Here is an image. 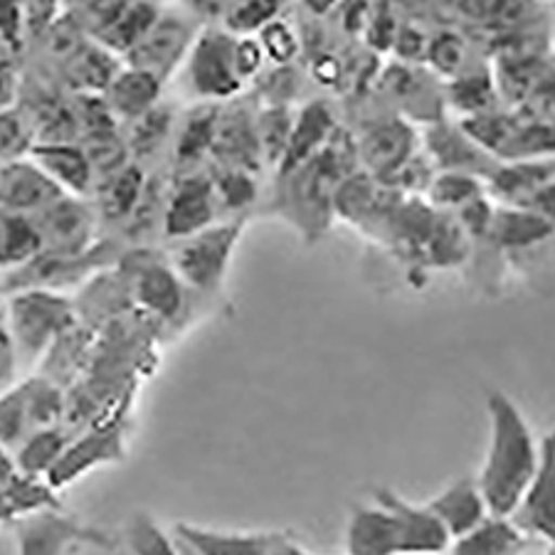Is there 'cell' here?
Returning a JSON list of instances; mask_svg holds the SVG:
<instances>
[{
	"mask_svg": "<svg viewBox=\"0 0 555 555\" xmlns=\"http://www.w3.org/2000/svg\"><path fill=\"white\" fill-rule=\"evenodd\" d=\"M124 65L119 55L106 50L94 38H87L72 55L62 62L60 72L72 94H104L116 72Z\"/></svg>",
	"mask_w": 555,
	"mask_h": 555,
	"instance_id": "cell-24",
	"label": "cell"
},
{
	"mask_svg": "<svg viewBox=\"0 0 555 555\" xmlns=\"http://www.w3.org/2000/svg\"><path fill=\"white\" fill-rule=\"evenodd\" d=\"M44 253L85 255L100 245V212L94 203L77 195H60L55 203L35 215Z\"/></svg>",
	"mask_w": 555,
	"mask_h": 555,
	"instance_id": "cell-8",
	"label": "cell"
},
{
	"mask_svg": "<svg viewBox=\"0 0 555 555\" xmlns=\"http://www.w3.org/2000/svg\"><path fill=\"white\" fill-rule=\"evenodd\" d=\"M427 193H429V201H433L437 208L460 210L462 205H467L469 201L485 195L487 188H485V183H481V178L474 173L440 171V173H435L433 183H429V188H427Z\"/></svg>",
	"mask_w": 555,
	"mask_h": 555,
	"instance_id": "cell-40",
	"label": "cell"
},
{
	"mask_svg": "<svg viewBox=\"0 0 555 555\" xmlns=\"http://www.w3.org/2000/svg\"><path fill=\"white\" fill-rule=\"evenodd\" d=\"M526 543L528 535L512 516H489L469 533L454 539L447 555H521Z\"/></svg>",
	"mask_w": 555,
	"mask_h": 555,
	"instance_id": "cell-29",
	"label": "cell"
},
{
	"mask_svg": "<svg viewBox=\"0 0 555 555\" xmlns=\"http://www.w3.org/2000/svg\"><path fill=\"white\" fill-rule=\"evenodd\" d=\"M212 156L218 158L220 168H240V171L253 173L255 166H259V160H262L255 116L245 109L220 112Z\"/></svg>",
	"mask_w": 555,
	"mask_h": 555,
	"instance_id": "cell-25",
	"label": "cell"
},
{
	"mask_svg": "<svg viewBox=\"0 0 555 555\" xmlns=\"http://www.w3.org/2000/svg\"><path fill=\"white\" fill-rule=\"evenodd\" d=\"M220 106L201 102L188 109L176 124V164L193 168L203 156L212 154L215 137H218Z\"/></svg>",
	"mask_w": 555,
	"mask_h": 555,
	"instance_id": "cell-28",
	"label": "cell"
},
{
	"mask_svg": "<svg viewBox=\"0 0 555 555\" xmlns=\"http://www.w3.org/2000/svg\"><path fill=\"white\" fill-rule=\"evenodd\" d=\"M494 210L496 208L491 205L489 195L485 193L456 210V222H460V228L472 237H485V235L489 237L491 220H494Z\"/></svg>",
	"mask_w": 555,
	"mask_h": 555,
	"instance_id": "cell-49",
	"label": "cell"
},
{
	"mask_svg": "<svg viewBox=\"0 0 555 555\" xmlns=\"http://www.w3.org/2000/svg\"><path fill=\"white\" fill-rule=\"evenodd\" d=\"M307 555H313V553H309V551H307Z\"/></svg>",
	"mask_w": 555,
	"mask_h": 555,
	"instance_id": "cell-62",
	"label": "cell"
},
{
	"mask_svg": "<svg viewBox=\"0 0 555 555\" xmlns=\"http://www.w3.org/2000/svg\"><path fill=\"white\" fill-rule=\"evenodd\" d=\"M212 185L218 193L220 210H245L257 195L253 173L240 171V168H220V173L212 176Z\"/></svg>",
	"mask_w": 555,
	"mask_h": 555,
	"instance_id": "cell-45",
	"label": "cell"
},
{
	"mask_svg": "<svg viewBox=\"0 0 555 555\" xmlns=\"http://www.w3.org/2000/svg\"><path fill=\"white\" fill-rule=\"evenodd\" d=\"M121 555H181V541L173 528H166L149 512L127 516L119 535Z\"/></svg>",
	"mask_w": 555,
	"mask_h": 555,
	"instance_id": "cell-35",
	"label": "cell"
},
{
	"mask_svg": "<svg viewBox=\"0 0 555 555\" xmlns=\"http://www.w3.org/2000/svg\"><path fill=\"white\" fill-rule=\"evenodd\" d=\"M65 417V396L50 378L17 380L0 392V447L15 452L33 433L60 425Z\"/></svg>",
	"mask_w": 555,
	"mask_h": 555,
	"instance_id": "cell-4",
	"label": "cell"
},
{
	"mask_svg": "<svg viewBox=\"0 0 555 555\" xmlns=\"http://www.w3.org/2000/svg\"><path fill=\"white\" fill-rule=\"evenodd\" d=\"M121 454V437L109 429H92L82 437H72L65 454L60 456L55 469L48 474V485L62 489L72 481L85 477L100 464L116 460Z\"/></svg>",
	"mask_w": 555,
	"mask_h": 555,
	"instance_id": "cell-22",
	"label": "cell"
},
{
	"mask_svg": "<svg viewBox=\"0 0 555 555\" xmlns=\"http://www.w3.org/2000/svg\"><path fill=\"white\" fill-rule=\"evenodd\" d=\"M166 82L158 79L156 75H151L146 69L131 67L124 62L116 72L109 87L104 89V102L109 106V112L114 114V119L124 124L137 121L139 116L154 109V106L160 102V94H164Z\"/></svg>",
	"mask_w": 555,
	"mask_h": 555,
	"instance_id": "cell-17",
	"label": "cell"
},
{
	"mask_svg": "<svg viewBox=\"0 0 555 555\" xmlns=\"http://www.w3.org/2000/svg\"><path fill=\"white\" fill-rule=\"evenodd\" d=\"M72 442V435L67 433L65 425H52L33 433L17 450L13 452L17 467L28 477H38L48 481V474L55 469L60 456Z\"/></svg>",
	"mask_w": 555,
	"mask_h": 555,
	"instance_id": "cell-37",
	"label": "cell"
},
{
	"mask_svg": "<svg viewBox=\"0 0 555 555\" xmlns=\"http://www.w3.org/2000/svg\"><path fill=\"white\" fill-rule=\"evenodd\" d=\"M375 8V0H341L338 13H341L344 28L348 33H358L369 25V17Z\"/></svg>",
	"mask_w": 555,
	"mask_h": 555,
	"instance_id": "cell-53",
	"label": "cell"
},
{
	"mask_svg": "<svg viewBox=\"0 0 555 555\" xmlns=\"http://www.w3.org/2000/svg\"><path fill=\"white\" fill-rule=\"evenodd\" d=\"M402 555H447V553H402Z\"/></svg>",
	"mask_w": 555,
	"mask_h": 555,
	"instance_id": "cell-61",
	"label": "cell"
},
{
	"mask_svg": "<svg viewBox=\"0 0 555 555\" xmlns=\"http://www.w3.org/2000/svg\"><path fill=\"white\" fill-rule=\"evenodd\" d=\"M512 518L528 539H555V425L541 437L533 481Z\"/></svg>",
	"mask_w": 555,
	"mask_h": 555,
	"instance_id": "cell-10",
	"label": "cell"
},
{
	"mask_svg": "<svg viewBox=\"0 0 555 555\" xmlns=\"http://www.w3.org/2000/svg\"><path fill=\"white\" fill-rule=\"evenodd\" d=\"M514 124L516 112L508 114L501 109H491L477 116H467V119H460V127L464 129V133H467V137L491 158H499L501 151H504L506 141L512 139L514 133Z\"/></svg>",
	"mask_w": 555,
	"mask_h": 555,
	"instance_id": "cell-39",
	"label": "cell"
},
{
	"mask_svg": "<svg viewBox=\"0 0 555 555\" xmlns=\"http://www.w3.org/2000/svg\"><path fill=\"white\" fill-rule=\"evenodd\" d=\"M551 28H553V42H555V0L551 5Z\"/></svg>",
	"mask_w": 555,
	"mask_h": 555,
	"instance_id": "cell-59",
	"label": "cell"
},
{
	"mask_svg": "<svg viewBox=\"0 0 555 555\" xmlns=\"http://www.w3.org/2000/svg\"><path fill=\"white\" fill-rule=\"evenodd\" d=\"M178 541H181V539H178ZM181 555H198V553H195L193 548H188V545L181 541Z\"/></svg>",
	"mask_w": 555,
	"mask_h": 555,
	"instance_id": "cell-60",
	"label": "cell"
},
{
	"mask_svg": "<svg viewBox=\"0 0 555 555\" xmlns=\"http://www.w3.org/2000/svg\"><path fill=\"white\" fill-rule=\"evenodd\" d=\"M336 133V116L328 102L317 100L301 106L299 114H294L289 143L280 160V173L289 176L297 171L299 166L307 164L309 158L319 154L326 146L328 139Z\"/></svg>",
	"mask_w": 555,
	"mask_h": 555,
	"instance_id": "cell-18",
	"label": "cell"
},
{
	"mask_svg": "<svg viewBox=\"0 0 555 555\" xmlns=\"http://www.w3.org/2000/svg\"><path fill=\"white\" fill-rule=\"evenodd\" d=\"M23 94L21 52L0 40V109H11Z\"/></svg>",
	"mask_w": 555,
	"mask_h": 555,
	"instance_id": "cell-47",
	"label": "cell"
},
{
	"mask_svg": "<svg viewBox=\"0 0 555 555\" xmlns=\"http://www.w3.org/2000/svg\"><path fill=\"white\" fill-rule=\"evenodd\" d=\"M286 0H235L222 17L220 28L232 35H257L282 15Z\"/></svg>",
	"mask_w": 555,
	"mask_h": 555,
	"instance_id": "cell-41",
	"label": "cell"
},
{
	"mask_svg": "<svg viewBox=\"0 0 555 555\" xmlns=\"http://www.w3.org/2000/svg\"><path fill=\"white\" fill-rule=\"evenodd\" d=\"M346 555H402L396 521L380 504L356 506L348 516Z\"/></svg>",
	"mask_w": 555,
	"mask_h": 555,
	"instance_id": "cell-23",
	"label": "cell"
},
{
	"mask_svg": "<svg viewBox=\"0 0 555 555\" xmlns=\"http://www.w3.org/2000/svg\"><path fill=\"white\" fill-rule=\"evenodd\" d=\"M257 40L262 44L264 57L274 62L276 67L292 65V62L297 60L299 48H301V38L297 28H294L289 21H284L282 15L270 25H264V28L257 33Z\"/></svg>",
	"mask_w": 555,
	"mask_h": 555,
	"instance_id": "cell-44",
	"label": "cell"
},
{
	"mask_svg": "<svg viewBox=\"0 0 555 555\" xmlns=\"http://www.w3.org/2000/svg\"><path fill=\"white\" fill-rule=\"evenodd\" d=\"M375 504H380L396 521L402 553H447L450 551V535L429 506L410 504L392 489L375 487L371 491Z\"/></svg>",
	"mask_w": 555,
	"mask_h": 555,
	"instance_id": "cell-11",
	"label": "cell"
},
{
	"mask_svg": "<svg viewBox=\"0 0 555 555\" xmlns=\"http://www.w3.org/2000/svg\"><path fill=\"white\" fill-rule=\"evenodd\" d=\"M524 208H531L533 212H539L541 218H545L555 225V178L545 181L541 188L528 195V198L521 203Z\"/></svg>",
	"mask_w": 555,
	"mask_h": 555,
	"instance_id": "cell-54",
	"label": "cell"
},
{
	"mask_svg": "<svg viewBox=\"0 0 555 555\" xmlns=\"http://www.w3.org/2000/svg\"><path fill=\"white\" fill-rule=\"evenodd\" d=\"M427 506L429 512L440 518L450 541L469 533L472 528H477L491 516L477 477H462L452 481V485H447L440 494L429 499Z\"/></svg>",
	"mask_w": 555,
	"mask_h": 555,
	"instance_id": "cell-16",
	"label": "cell"
},
{
	"mask_svg": "<svg viewBox=\"0 0 555 555\" xmlns=\"http://www.w3.org/2000/svg\"><path fill=\"white\" fill-rule=\"evenodd\" d=\"M245 220L215 222L193 235L173 240L168 262L188 289L212 294L225 282L232 257L243 240Z\"/></svg>",
	"mask_w": 555,
	"mask_h": 555,
	"instance_id": "cell-3",
	"label": "cell"
},
{
	"mask_svg": "<svg viewBox=\"0 0 555 555\" xmlns=\"http://www.w3.org/2000/svg\"><path fill=\"white\" fill-rule=\"evenodd\" d=\"M427 158L440 171H462L474 176H491L496 168V158L485 154L474 143L460 124H435L427 133Z\"/></svg>",
	"mask_w": 555,
	"mask_h": 555,
	"instance_id": "cell-19",
	"label": "cell"
},
{
	"mask_svg": "<svg viewBox=\"0 0 555 555\" xmlns=\"http://www.w3.org/2000/svg\"><path fill=\"white\" fill-rule=\"evenodd\" d=\"M235 42L237 35L220 25H208L195 38L183 69L188 89L201 102H225L245 87V79L237 69Z\"/></svg>",
	"mask_w": 555,
	"mask_h": 555,
	"instance_id": "cell-5",
	"label": "cell"
},
{
	"mask_svg": "<svg viewBox=\"0 0 555 555\" xmlns=\"http://www.w3.org/2000/svg\"><path fill=\"white\" fill-rule=\"evenodd\" d=\"M146 185V173L133 160L119 171L100 178L94 185V208L100 212V220L127 222L141 203Z\"/></svg>",
	"mask_w": 555,
	"mask_h": 555,
	"instance_id": "cell-26",
	"label": "cell"
},
{
	"mask_svg": "<svg viewBox=\"0 0 555 555\" xmlns=\"http://www.w3.org/2000/svg\"><path fill=\"white\" fill-rule=\"evenodd\" d=\"M158 15H160V5L156 0H129V3L114 15V21L106 25L94 40L124 60L133 44L149 33V28L156 23Z\"/></svg>",
	"mask_w": 555,
	"mask_h": 555,
	"instance_id": "cell-33",
	"label": "cell"
},
{
	"mask_svg": "<svg viewBox=\"0 0 555 555\" xmlns=\"http://www.w3.org/2000/svg\"><path fill=\"white\" fill-rule=\"evenodd\" d=\"M183 11L198 23H222L235 0H181Z\"/></svg>",
	"mask_w": 555,
	"mask_h": 555,
	"instance_id": "cell-52",
	"label": "cell"
},
{
	"mask_svg": "<svg viewBox=\"0 0 555 555\" xmlns=\"http://www.w3.org/2000/svg\"><path fill=\"white\" fill-rule=\"evenodd\" d=\"M543 555H555V539H551V541H543Z\"/></svg>",
	"mask_w": 555,
	"mask_h": 555,
	"instance_id": "cell-58",
	"label": "cell"
},
{
	"mask_svg": "<svg viewBox=\"0 0 555 555\" xmlns=\"http://www.w3.org/2000/svg\"><path fill=\"white\" fill-rule=\"evenodd\" d=\"M173 531L198 555H267L280 531H228L201 524H176Z\"/></svg>",
	"mask_w": 555,
	"mask_h": 555,
	"instance_id": "cell-21",
	"label": "cell"
},
{
	"mask_svg": "<svg viewBox=\"0 0 555 555\" xmlns=\"http://www.w3.org/2000/svg\"><path fill=\"white\" fill-rule=\"evenodd\" d=\"M518 114L539 116V119H555V62L548 60L541 72V77L535 79L531 92H528L526 102Z\"/></svg>",
	"mask_w": 555,
	"mask_h": 555,
	"instance_id": "cell-46",
	"label": "cell"
},
{
	"mask_svg": "<svg viewBox=\"0 0 555 555\" xmlns=\"http://www.w3.org/2000/svg\"><path fill=\"white\" fill-rule=\"evenodd\" d=\"M65 195L30 156L0 166V210L38 215Z\"/></svg>",
	"mask_w": 555,
	"mask_h": 555,
	"instance_id": "cell-14",
	"label": "cell"
},
{
	"mask_svg": "<svg viewBox=\"0 0 555 555\" xmlns=\"http://www.w3.org/2000/svg\"><path fill=\"white\" fill-rule=\"evenodd\" d=\"M447 102L454 112H460L462 119L477 116L491 109H499V89L494 82V72L489 67H464L460 75H454L447 85Z\"/></svg>",
	"mask_w": 555,
	"mask_h": 555,
	"instance_id": "cell-32",
	"label": "cell"
},
{
	"mask_svg": "<svg viewBox=\"0 0 555 555\" xmlns=\"http://www.w3.org/2000/svg\"><path fill=\"white\" fill-rule=\"evenodd\" d=\"M44 249L35 215L0 210V274H15Z\"/></svg>",
	"mask_w": 555,
	"mask_h": 555,
	"instance_id": "cell-30",
	"label": "cell"
},
{
	"mask_svg": "<svg viewBox=\"0 0 555 555\" xmlns=\"http://www.w3.org/2000/svg\"><path fill=\"white\" fill-rule=\"evenodd\" d=\"M487 417L489 447L477 481L491 516H514L533 481L541 437L504 390L487 392Z\"/></svg>",
	"mask_w": 555,
	"mask_h": 555,
	"instance_id": "cell-1",
	"label": "cell"
},
{
	"mask_svg": "<svg viewBox=\"0 0 555 555\" xmlns=\"http://www.w3.org/2000/svg\"><path fill=\"white\" fill-rule=\"evenodd\" d=\"M499 158L506 160V164L555 158V119H539V116L516 112L514 133Z\"/></svg>",
	"mask_w": 555,
	"mask_h": 555,
	"instance_id": "cell-36",
	"label": "cell"
},
{
	"mask_svg": "<svg viewBox=\"0 0 555 555\" xmlns=\"http://www.w3.org/2000/svg\"><path fill=\"white\" fill-rule=\"evenodd\" d=\"M341 0H301V8L307 11L311 17H324L338 11Z\"/></svg>",
	"mask_w": 555,
	"mask_h": 555,
	"instance_id": "cell-55",
	"label": "cell"
},
{
	"mask_svg": "<svg viewBox=\"0 0 555 555\" xmlns=\"http://www.w3.org/2000/svg\"><path fill=\"white\" fill-rule=\"evenodd\" d=\"M92 545L109 548L112 541H106L96 528L77 521L75 516L62 514V508L17 521L15 555H77Z\"/></svg>",
	"mask_w": 555,
	"mask_h": 555,
	"instance_id": "cell-7",
	"label": "cell"
},
{
	"mask_svg": "<svg viewBox=\"0 0 555 555\" xmlns=\"http://www.w3.org/2000/svg\"><path fill=\"white\" fill-rule=\"evenodd\" d=\"M201 33V23L183 13L160 11L149 33L127 52L124 62L131 67L146 69L151 75L168 82L178 69L185 65L195 38Z\"/></svg>",
	"mask_w": 555,
	"mask_h": 555,
	"instance_id": "cell-6",
	"label": "cell"
},
{
	"mask_svg": "<svg viewBox=\"0 0 555 555\" xmlns=\"http://www.w3.org/2000/svg\"><path fill=\"white\" fill-rule=\"evenodd\" d=\"M548 13L543 0H467L464 5V15L485 25L491 38L526 28Z\"/></svg>",
	"mask_w": 555,
	"mask_h": 555,
	"instance_id": "cell-31",
	"label": "cell"
},
{
	"mask_svg": "<svg viewBox=\"0 0 555 555\" xmlns=\"http://www.w3.org/2000/svg\"><path fill=\"white\" fill-rule=\"evenodd\" d=\"M220 203L212 176L188 171L173 185L164 205V232L168 240H181L218 222Z\"/></svg>",
	"mask_w": 555,
	"mask_h": 555,
	"instance_id": "cell-9",
	"label": "cell"
},
{
	"mask_svg": "<svg viewBox=\"0 0 555 555\" xmlns=\"http://www.w3.org/2000/svg\"><path fill=\"white\" fill-rule=\"evenodd\" d=\"M358 154L375 176H396L415 156V133L400 119H383L363 133Z\"/></svg>",
	"mask_w": 555,
	"mask_h": 555,
	"instance_id": "cell-20",
	"label": "cell"
},
{
	"mask_svg": "<svg viewBox=\"0 0 555 555\" xmlns=\"http://www.w3.org/2000/svg\"><path fill=\"white\" fill-rule=\"evenodd\" d=\"M33 143L35 133L21 106L15 104L11 109H0V166L28 156Z\"/></svg>",
	"mask_w": 555,
	"mask_h": 555,
	"instance_id": "cell-42",
	"label": "cell"
},
{
	"mask_svg": "<svg viewBox=\"0 0 555 555\" xmlns=\"http://www.w3.org/2000/svg\"><path fill=\"white\" fill-rule=\"evenodd\" d=\"M467 40L462 38L460 33L454 30H440L437 35H433L427 42V55L425 60L429 62L437 75L442 77H454L467 67Z\"/></svg>",
	"mask_w": 555,
	"mask_h": 555,
	"instance_id": "cell-43",
	"label": "cell"
},
{
	"mask_svg": "<svg viewBox=\"0 0 555 555\" xmlns=\"http://www.w3.org/2000/svg\"><path fill=\"white\" fill-rule=\"evenodd\" d=\"M52 508H62L57 489L44 479L21 472L13 452L0 447V524H17Z\"/></svg>",
	"mask_w": 555,
	"mask_h": 555,
	"instance_id": "cell-12",
	"label": "cell"
},
{
	"mask_svg": "<svg viewBox=\"0 0 555 555\" xmlns=\"http://www.w3.org/2000/svg\"><path fill=\"white\" fill-rule=\"evenodd\" d=\"M294 114L286 104H267L262 112L255 114V129L259 151H262V160L280 166V160L289 143Z\"/></svg>",
	"mask_w": 555,
	"mask_h": 555,
	"instance_id": "cell-38",
	"label": "cell"
},
{
	"mask_svg": "<svg viewBox=\"0 0 555 555\" xmlns=\"http://www.w3.org/2000/svg\"><path fill=\"white\" fill-rule=\"evenodd\" d=\"M267 555H307V548H301V545L294 541L292 535L280 533V539L274 541V545Z\"/></svg>",
	"mask_w": 555,
	"mask_h": 555,
	"instance_id": "cell-56",
	"label": "cell"
},
{
	"mask_svg": "<svg viewBox=\"0 0 555 555\" xmlns=\"http://www.w3.org/2000/svg\"><path fill=\"white\" fill-rule=\"evenodd\" d=\"M555 235V225L539 212L531 208H524V205H501L494 210V220H491L489 237L501 249H514V253H521V249L539 247Z\"/></svg>",
	"mask_w": 555,
	"mask_h": 555,
	"instance_id": "cell-27",
	"label": "cell"
},
{
	"mask_svg": "<svg viewBox=\"0 0 555 555\" xmlns=\"http://www.w3.org/2000/svg\"><path fill=\"white\" fill-rule=\"evenodd\" d=\"M427 35L417 28L413 23H402L398 25L396 40H392L390 48L398 52V57H402L405 62H420L425 60L427 55Z\"/></svg>",
	"mask_w": 555,
	"mask_h": 555,
	"instance_id": "cell-51",
	"label": "cell"
},
{
	"mask_svg": "<svg viewBox=\"0 0 555 555\" xmlns=\"http://www.w3.org/2000/svg\"><path fill=\"white\" fill-rule=\"evenodd\" d=\"M28 156L65 195L89 198L94 193L96 173L79 141H35Z\"/></svg>",
	"mask_w": 555,
	"mask_h": 555,
	"instance_id": "cell-13",
	"label": "cell"
},
{
	"mask_svg": "<svg viewBox=\"0 0 555 555\" xmlns=\"http://www.w3.org/2000/svg\"><path fill=\"white\" fill-rule=\"evenodd\" d=\"M235 57H237V69L240 75H243L245 85L249 79H255L259 72L264 67V50L262 44H259L257 35H237V42H235Z\"/></svg>",
	"mask_w": 555,
	"mask_h": 555,
	"instance_id": "cell-50",
	"label": "cell"
},
{
	"mask_svg": "<svg viewBox=\"0 0 555 555\" xmlns=\"http://www.w3.org/2000/svg\"><path fill=\"white\" fill-rule=\"evenodd\" d=\"M176 124L178 116L168 104H156L154 109L139 116L137 121L127 124V149L133 164H143V160L154 158L158 151H164L168 141L173 139L176 133Z\"/></svg>",
	"mask_w": 555,
	"mask_h": 555,
	"instance_id": "cell-34",
	"label": "cell"
},
{
	"mask_svg": "<svg viewBox=\"0 0 555 555\" xmlns=\"http://www.w3.org/2000/svg\"><path fill=\"white\" fill-rule=\"evenodd\" d=\"M5 328V294L0 292V331Z\"/></svg>",
	"mask_w": 555,
	"mask_h": 555,
	"instance_id": "cell-57",
	"label": "cell"
},
{
	"mask_svg": "<svg viewBox=\"0 0 555 555\" xmlns=\"http://www.w3.org/2000/svg\"><path fill=\"white\" fill-rule=\"evenodd\" d=\"M28 25H25V0H0V40L23 52Z\"/></svg>",
	"mask_w": 555,
	"mask_h": 555,
	"instance_id": "cell-48",
	"label": "cell"
},
{
	"mask_svg": "<svg viewBox=\"0 0 555 555\" xmlns=\"http://www.w3.org/2000/svg\"><path fill=\"white\" fill-rule=\"evenodd\" d=\"M188 286L176 274L171 262L158 259H137L131 270V292L143 309L158 319H178L185 304Z\"/></svg>",
	"mask_w": 555,
	"mask_h": 555,
	"instance_id": "cell-15",
	"label": "cell"
},
{
	"mask_svg": "<svg viewBox=\"0 0 555 555\" xmlns=\"http://www.w3.org/2000/svg\"><path fill=\"white\" fill-rule=\"evenodd\" d=\"M5 326L21 369H33L77 326L75 301L65 292L38 286L5 292Z\"/></svg>",
	"mask_w": 555,
	"mask_h": 555,
	"instance_id": "cell-2",
	"label": "cell"
}]
</instances>
